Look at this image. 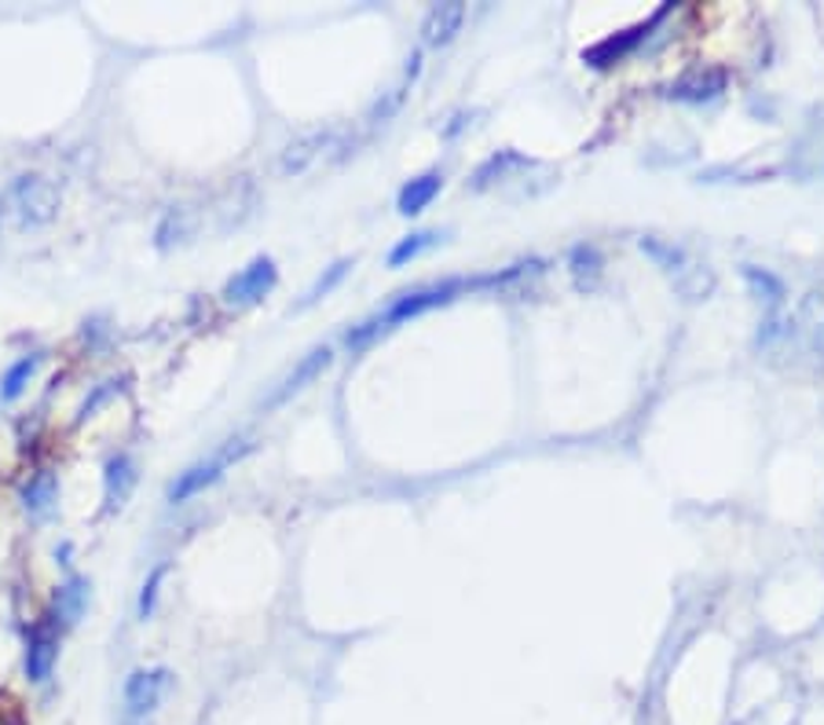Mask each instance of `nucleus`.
I'll return each mask as SVG.
<instances>
[{
    "label": "nucleus",
    "mask_w": 824,
    "mask_h": 725,
    "mask_svg": "<svg viewBox=\"0 0 824 725\" xmlns=\"http://www.w3.org/2000/svg\"><path fill=\"white\" fill-rule=\"evenodd\" d=\"M191 235H194V216L187 213L183 205H172V209H165V216L158 220V227H154V246L172 249Z\"/></svg>",
    "instance_id": "obj_17"
},
{
    "label": "nucleus",
    "mask_w": 824,
    "mask_h": 725,
    "mask_svg": "<svg viewBox=\"0 0 824 725\" xmlns=\"http://www.w3.org/2000/svg\"><path fill=\"white\" fill-rule=\"evenodd\" d=\"M136 461H132V455H114L103 466V510L107 513H118L125 510L129 494L132 488H136Z\"/></svg>",
    "instance_id": "obj_10"
},
{
    "label": "nucleus",
    "mask_w": 824,
    "mask_h": 725,
    "mask_svg": "<svg viewBox=\"0 0 824 725\" xmlns=\"http://www.w3.org/2000/svg\"><path fill=\"white\" fill-rule=\"evenodd\" d=\"M162 579H165V565H158L147 576V582H143V590H140V604H136V612H140V620H151L154 615V601H158V587H162Z\"/></svg>",
    "instance_id": "obj_23"
},
{
    "label": "nucleus",
    "mask_w": 824,
    "mask_h": 725,
    "mask_svg": "<svg viewBox=\"0 0 824 725\" xmlns=\"http://www.w3.org/2000/svg\"><path fill=\"white\" fill-rule=\"evenodd\" d=\"M41 367V356H22L19 362H11L8 373L0 378V400L4 403H15L22 392H26V384L33 381V373Z\"/></svg>",
    "instance_id": "obj_21"
},
{
    "label": "nucleus",
    "mask_w": 824,
    "mask_h": 725,
    "mask_svg": "<svg viewBox=\"0 0 824 725\" xmlns=\"http://www.w3.org/2000/svg\"><path fill=\"white\" fill-rule=\"evenodd\" d=\"M348 271H352V260H348V257H341V260L330 264V268H326L323 275H319V279H315L312 286H308L301 301H297V312H304V308H312V304L323 301L326 293H334L337 286L345 282V275H348Z\"/></svg>",
    "instance_id": "obj_20"
},
{
    "label": "nucleus",
    "mask_w": 824,
    "mask_h": 725,
    "mask_svg": "<svg viewBox=\"0 0 824 725\" xmlns=\"http://www.w3.org/2000/svg\"><path fill=\"white\" fill-rule=\"evenodd\" d=\"M55 659H59V634H55V626L41 623L26 642V678L37 681V685L48 681Z\"/></svg>",
    "instance_id": "obj_11"
},
{
    "label": "nucleus",
    "mask_w": 824,
    "mask_h": 725,
    "mask_svg": "<svg viewBox=\"0 0 824 725\" xmlns=\"http://www.w3.org/2000/svg\"><path fill=\"white\" fill-rule=\"evenodd\" d=\"M741 275H744V282H747V290L755 293V301H762L769 308V315L780 312V304H784L788 290H784V282H780L773 271L758 268V264H744Z\"/></svg>",
    "instance_id": "obj_16"
},
{
    "label": "nucleus",
    "mask_w": 824,
    "mask_h": 725,
    "mask_svg": "<svg viewBox=\"0 0 824 725\" xmlns=\"http://www.w3.org/2000/svg\"><path fill=\"white\" fill-rule=\"evenodd\" d=\"M59 205H63L59 187L41 172H19L4 191V209H8L11 224L22 231L48 227L52 220L59 216Z\"/></svg>",
    "instance_id": "obj_3"
},
{
    "label": "nucleus",
    "mask_w": 824,
    "mask_h": 725,
    "mask_svg": "<svg viewBox=\"0 0 824 725\" xmlns=\"http://www.w3.org/2000/svg\"><path fill=\"white\" fill-rule=\"evenodd\" d=\"M172 685V674L165 667L154 670H132L125 678V707L132 718H147V714L158 711V703L165 700V692Z\"/></svg>",
    "instance_id": "obj_7"
},
{
    "label": "nucleus",
    "mask_w": 824,
    "mask_h": 725,
    "mask_svg": "<svg viewBox=\"0 0 824 725\" xmlns=\"http://www.w3.org/2000/svg\"><path fill=\"white\" fill-rule=\"evenodd\" d=\"M524 268H532V264H510L505 271L477 275V279H461V275H450V279H439V282H428V286H417V290H407L400 297H392V301L385 304V312L367 319V323L352 326L345 341H348L352 348H359V345H367V341H374L378 334H385V330L407 323V319H417V315L433 312V308L450 304L455 297H461L466 290H483V286L510 282V279H516V275H524Z\"/></svg>",
    "instance_id": "obj_1"
},
{
    "label": "nucleus",
    "mask_w": 824,
    "mask_h": 725,
    "mask_svg": "<svg viewBox=\"0 0 824 725\" xmlns=\"http://www.w3.org/2000/svg\"><path fill=\"white\" fill-rule=\"evenodd\" d=\"M601 253L598 246H590V242H579V246H571L568 253V271H571V282L579 286V290H593V282L601 279Z\"/></svg>",
    "instance_id": "obj_18"
},
{
    "label": "nucleus",
    "mask_w": 824,
    "mask_h": 725,
    "mask_svg": "<svg viewBox=\"0 0 824 725\" xmlns=\"http://www.w3.org/2000/svg\"><path fill=\"white\" fill-rule=\"evenodd\" d=\"M330 362H334V348H330V345L312 348L304 359H297V367H293L290 373H286V378H282L279 384H275V389H271L268 395H264L260 406H264V411H279V406L290 403L297 392H304L308 384H312V381L319 378V373H323V370L330 367Z\"/></svg>",
    "instance_id": "obj_6"
},
{
    "label": "nucleus",
    "mask_w": 824,
    "mask_h": 725,
    "mask_svg": "<svg viewBox=\"0 0 824 725\" xmlns=\"http://www.w3.org/2000/svg\"><path fill=\"white\" fill-rule=\"evenodd\" d=\"M253 447H257V444H253V436H231V439H224V444H216L205 458H198L194 466L176 472V480L169 483V502H176V505L191 502L194 494L213 488V483L224 477L231 466H238V461L246 458Z\"/></svg>",
    "instance_id": "obj_4"
},
{
    "label": "nucleus",
    "mask_w": 824,
    "mask_h": 725,
    "mask_svg": "<svg viewBox=\"0 0 824 725\" xmlns=\"http://www.w3.org/2000/svg\"><path fill=\"white\" fill-rule=\"evenodd\" d=\"M436 242H444V231H411V235H403L396 242L385 260H389V268H407V264L422 257L425 249H433Z\"/></svg>",
    "instance_id": "obj_19"
},
{
    "label": "nucleus",
    "mask_w": 824,
    "mask_h": 725,
    "mask_svg": "<svg viewBox=\"0 0 824 725\" xmlns=\"http://www.w3.org/2000/svg\"><path fill=\"white\" fill-rule=\"evenodd\" d=\"M461 22H466V4H458V0L433 4L422 19V44L425 48H444L461 33Z\"/></svg>",
    "instance_id": "obj_9"
},
{
    "label": "nucleus",
    "mask_w": 824,
    "mask_h": 725,
    "mask_svg": "<svg viewBox=\"0 0 824 725\" xmlns=\"http://www.w3.org/2000/svg\"><path fill=\"white\" fill-rule=\"evenodd\" d=\"M334 143H337V132L334 129L304 132V136H297L293 143H286V147H282V154H279V172L282 176H301V172H308L330 147H334Z\"/></svg>",
    "instance_id": "obj_8"
},
{
    "label": "nucleus",
    "mask_w": 824,
    "mask_h": 725,
    "mask_svg": "<svg viewBox=\"0 0 824 725\" xmlns=\"http://www.w3.org/2000/svg\"><path fill=\"white\" fill-rule=\"evenodd\" d=\"M516 165H532V161H527L524 154H516V150H499V154H491V158L483 161L477 172H472V187H477V191H483V187L494 183L499 176H505L510 169H516Z\"/></svg>",
    "instance_id": "obj_22"
},
{
    "label": "nucleus",
    "mask_w": 824,
    "mask_h": 725,
    "mask_svg": "<svg viewBox=\"0 0 824 725\" xmlns=\"http://www.w3.org/2000/svg\"><path fill=\"white\" fill-rule=\"evenodd\" d=\"M637 249H642L648 260H656V268H664L670 286H675L686 301H703V297L714 293V271L692 257L689 249H681L675 242H664L656 235L637 238Z\"/></svg>",
    "instance_id": "obj_2"
},
{
    "label": "nucleus",
    "mask_w": 824,
    "mask_h": 725,
    "mask_svg": "<svg viewBox=\"0 0 824 725\" xmlns=\"http://www.w3.org/2000/svg\"><path fill=\"white\" fill-rule=\"evenodd\" d=\"M85 604H88V579L70 576L59 590H55V598H52V615H55V623L74 626L77 620H81Z\"/></svg>",
    "instance_id": "obj_14"
},
{
    "label": "nucleus",
    "mask_w": 824,
    "mask_h": 725,
    "mask_svg": "<svg viewBox=\"0 0 824 725\" xmlns=\"http://www.w3.org/2000/svg\"><path fill=\"white\" fill-rule=\"evenodd\" d=\"M22 510H26L33 521H44V516H52L55 502H59V477L48 469H41L37 477H30L22 483Z\"/></svg>",
    "instance_id": "obj_13"
},
{
    "label": "nucleus",
    "mask_w": 824,
    "mask_h": 725,
    "mask_svg": "<svg viewBox=\"0 0 824 725\" xmlns=\"http://www.w3.org/2000/svg\"><path fill=\"white\" fill-rule=\"evenodd\" d=\"M439 191H444V176L422 172V176H414V180H407L400 187V194H396V209H400L403 216H417V213H425V209L436 202Z\"/></svg>",
    "instance_id": "obj_12"
},
{
    "label": "nucleus",
    "mask_w": 824,
    "mask_h": 725,
    "mask_svg": "<svg viewBox=\"0 0 824 725\" xmlns=\"http://www.w3.org/2000/svg\"><path fill=\"white\" fill-rule=\"evenodd\" d=\"M107 395H114V381H107L103 389H96L92 400H85V403H81V414H77V417H81V422H85V417H92V411H96L99 403L107 400Z\"/></svg>",
    "instance_id": "obj_24"
},
{
    "label": "nucleus",
    "mask_w": 824,
    "mask_h": 725,
    "mask_svg": "<svg viewBox=\"0 0 824 725\" xmlns=\"http://www.w3.org/2000/svg\"><path fill=\"white\" fill-rule=\"evenodd\" d=\"M275 282H279V268H275L271 257H264L260 253V257H253L242 271L231 275L220 297H224L231 308H249V304L264 301V297L275 290Z\"/></svg>",
    "instance_id": "obj_5"
},
{
    "label": "nucleus",
    "mask_w": 824,
    "mask_h": 725,
    "mask_svg": "<svg viewBox=\"0 0 824 725\" xmlns=\"http://www.w3.org/2000/svg\"><path fill=\"white\" fill-rule=\"evenodd\" d=\"M719 92H725V74L722 70H708V74H689L681 81L670 85V99H681V103H708Z\"/></svg>",
    "instance_id": "obj_15"
}]
</instances>
